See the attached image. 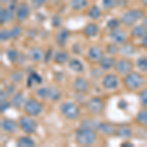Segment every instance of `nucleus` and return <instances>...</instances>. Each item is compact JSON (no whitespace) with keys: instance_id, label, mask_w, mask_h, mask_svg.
Listing matches in <instances>:
<instances>
[{"instance_id":"f257e3e1","label":"nucleus","mask_w":147,"mask_h":147,"mask_svg":"<svg viewBox=\"0 0 147 147\" xmlns=\"http://www.w3.org/2000/svg\"><path fill=\"white\" fill-rule=\"evenodd\" d=\"M76 142L80 146H90L97 140V134L93 127L80 125L75 134Z\"/></svg>"},{"instance_id":"f03ea898","label":"nucleus","mask_w":147,"mask_h":147,"mask_svg":"<svg viewBox=\"0 0 147 147\" xmlns=\"http://www.w3.org/2000/svg\"><path fill=\"white\" fill-rule=\"evenodd\" d=\"M144 84V78L139 73L130 72L125 75L123 79V84L125 88L129 91H136L139 89Z\"/></svg>"},{"instance_id":"7ed1b4c3","label":"nucleus","mask_w":147,"mask_h":147,"mask_svg":"<svg viewBox=\"0 0 147 147\" xmlns=\"http://www.w3.org/2000/svg\"><path fill=\"white\" fill-rule=\"evenodd\" d=\"M144 11L140 9H131L127 12H125L121 17V23L125 27H132L138 22L139 20H142L144 17Z\"/></svg>"},{"instance_id":"20e7f679","label":"nucleus","mask_w":147,"mask_h":147,"mask_svg":"<svg viewBox=\"0 0 147 147\" xmlns=\"http://www.w3.org/2000/svg\"><path fill=\"white\" fill-rule=\"evenodd\" d=\"M60 111L61 114H62L66 119L71 121L77 120L80 115V107L75 102H71V101L63 102L60 105Z\"/></svg>"},{"instance_id":"39448f33","label":"nucleus","mask_w":147,"mask_h":147,"mask_svg":"<svg viewBox=\"0 0 147 147\" xmlns=\"http://www.w3.org/2000/svg\"><path fill=\"white\" fill-rule=\"evenodd\" d=\"M24 111L26 115L30 116V117H36L43 111V104L38 100L30 98L26 101L24 105Z\"/></svg>"},{"instance_id":"423d86ee","label":"nucleus","mask_w":147,"mask_h":147,"mask_svg":"<svg viewBox=\"0 0 147 147\" xmlns=\"http://www.w3.org/2000/svg\"><path fill=\"white\" fill-rule=\"evenodd\" d=\"M19 127L26 134H32L37 129V122L30 116H24L19 120Z\"/></svg>"},{"instance_id":"0eeeda50","label":"nucleus","mask_w":147,"mask_h":147,"mask_svg":"<svg viewBox=\"0 0 147 147\" xmlns=\"http://www.w3.org/2000/svg\"><path fill=\"white\" fill-rule=\"evenodd\" d=\"M86 109L92 115H100L105 109V103L100 97L95 96L89 99L86 103Z\"/></svg>"},{"instance_id":"6e6552de","label":"nucleus","mask_w":147,"mask_h":147,"mask_svg":"<svg viewBox=\"0 0 147 147\" xmlns=\"http://www.w3.org/2000/svg\"><path fill=\"white\" fill-rule=\"evenodd\" d=\"M132 69H134V64L127 58H121L119 60H116L114 65V70L117 72V74L122 76L130 73Z\"/></svg>"},{"instance_id":"1a4fd4ad","label":"nucleus","mask_w":147,"mask_h":147,"mask_svg":"<svg viewBox=\"0 0 147 147\" xmlns=\"http://www.w3.org/2000/svg\"><path fill=\"white\" fill-rule=\"evenodd\" d=\"M101 84L103 86V88L106 89V90H115L119 86L120 82L116 75H114V74H107L102 79Z\"/></svg>"},{"instance_id":"9d476101","label":"nucleus","mask_w":147,"mask_h":147,"mask_svg":"<svg viewBox=\"0 0 147 147\" xmlns=\"http://www.w3.org/2000/svg\"><path fill=\"white\" fill-rule=\"evenodd\" d=\"M104 57V51L98 46H91L87 51V59L93 64H99Z\"/></svg>"},{"instance_id":"9b49d317","label":"nucleus","mask_w":147,"mask_h":147,"mask_svg":"<svg viewBox=\"0 0 147 147\" xmlns=\"http://www.w3.org/2000/svg\"><path fill=\"white\" fill-rule=\"evenodd\" d=\"M109 37L112 40V42H115L117 44H123L125 42H127V34L125 32V30H121V28H118L114 30H110Z\"/></svg>"},{"instance_id":"f8f14e48","label":"nucleus","mask_w":147,"mask_h":147,"mask_svg":"<svg viewBox=\"0 0 147 147\" xmlns=\"http://www.w3.org/2000/svg\"><path fill=\"white\" fill-rule=\"evenodd\" d=\"M30 13V6H28L27 3L23 2V3L19 4L17 10H16V20H17L18 22L22 23L28 18Z\"/></svg>"},{"instance_id":"ddd939ff","label":"nucleus","mask_w":147,"mask_h":147,"mask_svg":"<svg viewBox=\"0 0 147 147\" xmlns=\"http://www.w3.org/2000/svg\"><path fill=\"white\" fill-rule=\"evenodd\" d=\"M70 37V30L67 28H60L55 35V42L59 47H64Z\"/></svg>"},{"instance_id":"4468645a","label":"nucleus","mask_w":147,"mask_h":147,"mask_svg":"<svg viewBox=\"0 0 147 147\" xmlns=\"http://www.w3.org/2000/svg\"><path fill=\"white\" fill-rule=\"evenodd\" d=\"M44 55H45V52H43V50L38 46L32 47L28 51V57L34 63H38L44 60Z\"/></svg>"},{"instance_id":"2eb2a0df","label":"nucleus","mask_w":147,"mask_h":147,"mask_svg":"<svg viewBox=\"0 0 147 147\" xmlns=\"http://www.w3.org/2000/svg\"><path fill=\"white\" fill-rule=\"evenodd\" d=\"M73 89L78 93H84L88 89V82L82 77H78L73 82Z\"/></svg>"},{"instance_id":"dca6fc26","label":"nucleus","mask_w":147,"mask_h":147,"mask_svg":"<svg viewBox=\"0 0 147 147\" xmlns=\"http://www.w3.org/2000/svg\"><path fill=\"white\" fill-rule=\"evenodd\" d=\"M96 129L98 130L100 134H104V136H107L115 134V131H116V127H114L113 125L109 124V123H104V122L98 123L96 125Z\"/></svg>"},{"instance_id":"f3484780","label":"nucleus","mask_w":147,"mask_h":147,"mask_svg":"<svg viewBox=\"0 0 147 147\" xmlns=\"http://www.w3.org/2000/svg\"><path fill=\"white\" fill-rule=\"evenodd\" d=\"M19 127V123L15 122L11 119H3L1 120V129L5 132L8 134H13L17 130Z\"/></svg>"},{"instance_id":"a211bd4d","label":"nucleus","mask_w":147,"mask_h":147,"mask_svg":"<svg viewBox=\"0 0 147 147\" xmlns=\"http://www.w3.org/2000/svg\"><path fill=\"white\" fill-rule=\"evenodd\" d=\"M98 32H99V27L95 23L87 24V25L84 28V30H82V34H84V35L85 37H88V38L96 36V35L98 34Z\"/></svg>"},{"instance_id":"6ab92c4d","label":"nucleus","mask_w":147,"mask_h":147,"mask_svg":"<svg viewBox=\"0 0 147 147\" xmlns=\"http://www.w3.org/2000/svg\"><path fill=\"white\" fill-rule=\"evenodd\" d=\"M120 53L125 57H132L136 54V47L130 42H125L120 46Z\"/></svg>"},{"instance_id":"aec40b11","label":"nucleus","mask_w":147,"mask_h":147,"mask_svg":"<svg viewBox=\"0 0 147 147\" xmlns=\"http://www.w3.org/2000/svg\"><path fill=\"white\" fill-rule=\"evenodd\" d=\"M146 34H147V27L144 26L143 24L134 26L132 28L131 32H130V35L134 38H137V39H142Z\"/></svg>"},{"instance_id":"412c9836","label":"nucleus","mask_w":147,"mask_h":147,"mask_svg":"<svg viewBox=\"0 0 147 147\" xmlns=\"http://www.w3.org/2000/svg\"><path fill=\"white\" fill-rule=\"evenodd\" d=\"M115 62H116V60L112 55L104 56L103 58L101 59L100 62H99V67H100L102 71H110L111 69L114 68Z\"/></svg>"},{"instance_id":"4be33fe9","label":"nucleus","mask_w":147,"mask_h":147,"mask_svg":"<svg viewBox=\"0 0 147 147\" xmlns=\"http://www.w3.org/2000/svg\"><path fill=\"white\" fill-rule=\"evenodd\" d=\"M26 101L27 100H26V97L24 95L23 92H18V93L14 94L10 102H11L12 107H14L16 109H20V108L24 107Z\"/></svg>"},{"instance_id":"5701e85b","label":"nucleus","mask_w":147,"mask_h":147,"mask_svg":"<svg viewBox=\"0 0 147 147\" xmlns=\"http://www.w3.org/2000/svg\"><path fill=\"white\" fill-rule=\"evenodd\" d=\"M53 61L57 65H64L67 62H69V54L64 50H58L54 53Z\"/></svg>"},{"instance_id":"b1692460","label":"nucleus","mask_w":147,"mask_h":147,"mask_svg":"<svg viewBox=\"0 0 147 147\" xmlns=\"http://www.w3.org/2000/svg\"><path fill=\"white\" fill-rule=\"evenodd\" d=\"M42 82H43V79L41 78V76L36 72H34V71H32L28 76L27 87H32L34 84H41Z\"/></svg>"},{"instance_id":"393cba45","label":"nucleus","mask_w":147,"mask_h":147,"mask_svg":"<svg viewBox=\"0 0 147 147\" xmlns=\"http://www.w3.org/2000/svg\"><path fill=\"white\" fill-rule=\"evenodd\" d=\"M68 66L73 72L75 73H78V74H80L84 71V66L82 62L80 60L77 58H74V59H71L70 61L68 62Z\"/></svg>"},{"instance_id":"a878e982","label":"nucleus","mask_w":147,"mask_h":147,"mask_svg":"<svg viewBox=\"0 0 147 147\" xmlns=\"http://www.w3.org/2000/svg\"><path fill=\"white\" fill-rule=\"evenodd\" d=\"M115 136L120 137V138H124L125 140H127L129 138H130L132 136V130L131 129L127 127H120L118 129H116L115 131Z\"/></svg>"},{"instance_id":"bb28decb","label":"nucleus","mask_w":147,"mask_h":147,"mask_svg":"<svg viewBox=\"0 0 147 147\" xmlns=\"http://www.w3.org/2000/svg\"><path fill=\"white\" fill-rule=\"evenodd\" d=\"M16 145L18 147H34L35 146V142L32 137L28 136V134L25 136H21L18 138Z\"/></svg>"},{"instance_id":"cd10ccee","label":"nucleus","mask_w":147,"mask_h":147,"mask_svg":"<svg viewBox=\"0 0 147 147\" xmlns=\"http://www.w3.org/2000/svg\"><path fill=\"white\" fill-rule=\"evenodd\" d=\"M61 98V91L57 86H50L48 87V97L47 99H49L50 101L56 102Z\"/></svg>"},{"instance_id":"c85d7f7f","label":"nucleus","mask_w":147,"mask_h":147,"mask_svg":"<svg viewBox=\"0 0 147 147\" xmlns=\"http://www.w3.org/2000/svg\"><path fill=\"white\" fill-rule=\"evenodd\" d=\"M136 121L137 122V124L147 127V107H144L137 112L136 116Z\"/></svg>"},{"instance_id":"c756f323","label":"nucleus","mask_w":147,"mask_h":147,"mask_svg":"<svg viewBox=\"0 0 147 147\" xmlns=\"http://www.w3.org/2000/svg\"><path fill=\"white\" fill-rule=\"evenodd\" d=\"M70 5L74 11H80L87 6V0H71Z\"/></svg>"},{"instance_id":"7c9ffc66","label":"nucleus","mask_w":147,"mask_h":147,"mask_svg":"<svg viewBox=\"0 0 147 147\" xmlns=\"http://www.w3.org/2000/svg\"><path fill=\"white\" fill-rule=\"evenodd\" d=\"M101 15H102L101 9L96 5L91 6L90 9L87 12V16H88L91 20H97V19H99L101 17Z\"/></svg>"},{"instance_id":"2f4dec72","label":"nucleus","mask_w":147,"mask_h":147,"mask_svg":"<svg viewBox=\"0 0 147 147\" xmlns=\"http://www.w3.org/2000/svg\"><path fill=\"white\" fill-rule=\"evenodd\" d=\"M136 67L140 72L145 73L147 72V57L146 56H140L136 60Z\"/></svg>"},{"instance_id":"473e14b6","label":"nucleus","mask_w":147,"mask_h":147,"mask_svg":"<svg viewBox=\"0 0 147 147\" xmlns=\"http://www.w3.org/2000/svg\"><path fill=\"white\" fill-rule=\"evenodd\" d=\"M9 32H10L11 39H16L23 34V28L19 25L14 26V27H12L10 30H9Z\"/></svg>"},{"instance_id":"72a5a7b5","label":"nucleus","mask_w":147,"mask_h":147,"mask_svg":"<svg viewBox=\"0 0 147 147\" xmlns=\"http://www.w3.org/2000/svg\"><path fill=\"white\" fill-rule=\"evenodd\" d=\"M6 56L10 62H16L19 58V52L15 48H9L6 50Z\"/></svg>"},{"instance_id":"f704fd0d","label":"nucleus","mask_w":147,"mask_h":147,"mask_svg":"<svg viewBox=\"0 0 147 147\" xmlns=\"http://www.w3.org/2000/svg\"><path fill=\"white\" fill-rule=\"evenodd\" d=\"M106 51L109 55H116L117 53L120 52V46L119 44L115 43V42H112V43L108 44L107 47H106Z\"/></svg>"},{"instance_id":"c9c22d12","label":"nucleus","mask_w":147,"mask_h":147,"mask_svg":"<svg viewBox=\"0 0 147 147\" xmlns=\"http://www.w3.org/2000/svg\"><path fill=\"white\" fill-rule=\"evenodd\" d=\"M120 24H121V20H118L117 18H112L110 20H108L106 26L109 28V30H114L120 27Z\"/></svg>"},{"instance_id":"e433bc0d","label":"nucleus","mask_w":147,"mask_h":147,"mask_svg":"<svg viewBox=\"0 0 147 147\" xmlns=\"http://www.w3.org/2000/svg\"><path fill=\"white\" fill-rule=\"evenodd\" d=\"M118 5V0H102V7L106 10H111Z\"/></svg>"},{"instance_id":"4c0bfd02","label":"nucleus","mask_w":147,"mask_h":147,"mask_svg":"<svg viewBox=\"0 0 147 147\" xmlns=\"http://www.w3.org/2000/svg\"><path fill=\"white\" fill-rule=\"evenodd\" d=\"M10 79L14 84H19L23 80V73L19 72V71H15L10 75Z\"/></svg>"},{"instance_id":"58836bf2","label":"nucleus","mask_w":147,"mask_h":147,"mask_svg":"<svg viewBox=\"0 0 147 147\" xmlns=\"http://www.w3.org/2000/svg\"><path fill=\"white\" fill-rule=\"evenodd\" d=\"M139 101L143 107H147V88L142 89L139 93Z\"/></svg>"},{"instance_id":"ea45409f","label":"nucleus","mask_w":147,"mask_h":147,"mask_svg":"<svg viewBox=\"0 0 147 147\" xmlns=\"http://www.w3.org/2000/svg\"><path fill=\"white\" fill-rule=\"evenodd\" d=\"M36 94L41 99H46L48 97V87H44V86L39 87L36 90Z\"/></svg>"},{"instance_id":"a19ab883","label":"nucleus","mask_w":147,"mask_h":147,"mask_svg":"<svg viewBox=\"0 0 147 147\" xmlns=\"http://www.w3.org/2000/svg\"><path fill=\"white\" fill-rule=\"evenodd\" d=\"M0 39H1L2 42L11 39L10 32H9V30H2L1 32H0Z\"/></svg>"},{"instance_id":"79ce46f5","label":"nucleus","mask_w":147,"mask_h":147,"mask_svg":"<svg viewBox=\"0 0 147 147\" xmlns=\"http://www.w3.org/2000/svg\"><path fill=\"white\" fill-rule=\"evenodd\" d=\"M47 0H32V6L34 9H39L43 5H45Z\"/></svg>"},{"instance_id":"37998d69","label":"nucleus","mask_w":147,"mask_h":147,"mask_svg":"<svg viewBox=\"0 0 147 147\" xmlns=\"http://www.w3.org/2000/svg\"><path fill=\"white\" fill-rule=\"evenodd\" d=\"M51 24L54 28H60L61 27V24H62V21H61V18L59 17L58 15L53 16L51 20Z\"/></svg>"},{"instance_id":"c03bdc74","label":"nucleus","mask_w":147,"mask_h":147,"mask_svg":"<svg viewBox=\"0 0 147 147\" xmlns=\"http://www.w3.org/2000/svg\"><path fill=\"white\" fill-rule=\"evenodd\" d=\"M6 20H7V9L1 8L0 9V24L1 25L6 24Z\"/></svg>"},{"instance_id":"a18cd8bd","label":"nucleus","mask_w":147,"mask_h":147,"mask_svg":"<svg viewBox=\"0 0 147 147\" xmlns=\"http://www.w3.org/2000/svg\"><path fill=\"white\" fill-rule=\"evenodd\" d=\"M11 102L9 101H5V102H0V111L1 113H4L7 109H9L11 107Z\"/></svg>"},{"instance_id":"49530a36","label":"nucleus","mask_w":147,"mask_h":147,"mask_svg":"<svg viewBox=\"0 0 147 147\" xmlns=\"http://www.w3.org/2000/svg\"><path fill=\"white\" fill-rule=\"evenodd\" d=\"M5 90L7 91V93H8L9 95H14V94L16 93V86H15V84H9L8 86L6 87Z\"/></svg>"},{"instance_id":"de8ad7c7","label":"nucleus","mask_w":147,"mask_h":147,"mask_svg":"<svg viewBox=\"0 0 147 147\" xmlns=\"http://www.w3.org/2000/svg\"><path fill=\"white\" fill-rule=\"evenodd\" d=\"M8 95L9 94L7 93V91L6 90H3L2 89L1 91H0V102H5V101H7V98H8Z\"/></svg>"},{"instance_id":"09e8293b","label":"nucleus","mask_w":147,"mask_h":147,"mask_svg":"<svg viewBox=\"0 0 147 147\" xmlns=\"http://www.w3.org/2000/svg\"><path fill=\"white\" fill-rule=\"evenodd\" d=\"M118 107L120 109H123V110H125V109L127 108V102L124 100V99H122V100L119 101V103H118Z\"/></svg>"},{"instance_id":"8fccbe9b","label":"nucleus","mask_w":147,"mask_h":147,"mask_svg":"<svg viewBox=\"0 0 147 147\" xmlns=\"http://www.w3.org/2000/svg\"><path fill=\"white\" fill-rule=\"evenodd\" d=\"M51 57H52V50L49 49L48 51L45 52V55H44V62L47 63L49 60H51Z\"/></svg>"},{"instance_id":"3c124183","label":"nucleus","mask_w":147,"mask_h":147,"mask_svg":"<svg viewBox=\"0 0 147 147\" xmlns=\"http://www.w3.org/2000/svg\"><path fill=\"white\" fill-rule=\"evenodd\" d=\"M141 46L143 47V48L147 49V34L145 35V36L143 37V38L141 39V42H140Z\"/></svg>"},{"instance_id":"603ef678","label":"nucleus","mask_w":147,"mask_h":147,"mask_svg":"<svg viewBox=\"0 0 147 147\" xmlns=\"http://www.w3.org/2000/svg\"><path fill=\"white\" fill-rule=\"evenodd\" d=\"M121 146L122 147H132L134 146V144H132L131 142H129V140H125V141L121 143Z\"/></svg>"},{"instance_id":"864d4df0","label":"nucleus","mask_w":147,"mask_h":147,"mask_svg":"<svg viewBox=\"0 0 147 147\" xmlns=\"http://www.w3.org/2000/svg\"><path fill=\"white\" fill-rule=\"evenodd\" d=\"M142 24L147 27V16H144L143 19H142Z\"/></svg>"},{"instance_id":"5fc2aeb1","label":"nucleus","mask_w":147,"mask_h":147,"mask_svg":"<svg viewBox=\"0 0 147 147\" xmlns=\"http://www.w3.org/2000/svg\"><path fill=\"white\" fill-rule=\"evenodd\" d=\"M0 2H1V4H7L11 2V0H0Z\"/></svg>"},{"instance_id":"6e6d98bb","label":"nucleus","mask_w":147,"mask_h":147,"mask_svg":"<svg viewBox=\"0 0 147 147\" xmlns=\"http://www.w3.org/2000/svg\"><path fill=\"white\" fill-rule=\"evenodd\" d=\"M141 3L144 7H147V0H141Z\"/></svg>"}]
</instances>
